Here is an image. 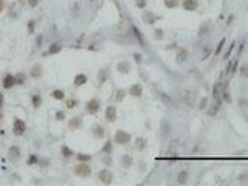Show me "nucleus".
I'll list each match as a JSON object with an SVG mask.
<instances>
[{"label": "nucleus", "mask_w": 248, "mask_h": 186, "mask_svg": "<svg viewBox=\"0 0 248 186\" xmlns=\"http://www.w3.org/2000/svg\"><path fill=\"white\" fill-rule=\"evenodd\" d=\"M112 141H107L106 144H104V147H103V152L104 154H107V155H112Z\"/></svg>", "instance_id": "nucleus-30"}, {"label": "nucleus", "mask_w": 248, "mask_h": 186, "mask_svg": "<svg viewBox=\"0 0 248 186\" xmlns=\"http://www.w3.org/2000/svg\"><path fill=\"white\" fill-rule=\"evenodd\" d=\"M107 74H109V68H101L99 70V73H98V81H99V84H104L106 81H107Z\"/></svg>", "instance_id": "nucleus-18"}, {"label": "nucleus", "mask_w": 248, "mask_h": 186, "mask_svg": "<svg viewBox=\"0 0 248 186\" xmlns=\"http://www.w3.org/2000/svg\"><path fill=\"white\" fill-rule=\"evenodd\" d=\"M154 36H155V39H163V36H164V33H163V30L161 28H157V30H155V33H154Z\"/></svg>", "instance_id": "nucleus-34"}, {"label": "nucleus", "mask_w": 248, "mask_h": 186, "mask_svg": "<svg viewBox=\"0 0 248 186\" xmlns=\"http://www.w3.org/2000/svg\"><path fill=\"white\" fill-rule=\"evenodd\" d=\"M121 164H123L124 167H130V166H132V157H130L129 154H126V155L121 158Z\"/></svg>", "instance_id": "nucleus-22"}, {"label": "nucleus", "mask_w": 248, "mask_h": 186, "mask_svg": "<svg viewBox=\"0 0 248 186\" xmlns=\"http://www.w3.org/2000/svg\"><path fill=\"white\" fill-rule=\"evenodd\" d=\"M146 3H148V0H135L136 8H140V9H144L146 8Z\"/></svg>", "instance_id": "nucleus-33"}, {"label": "nucleus", "mask_w": 248, "mask_h": 186, "mask_svg": "<svg viewBox=\"0 0 248 186\" xmlns=\"http://www.w3.org/2000/svg\"><path fill=\"white\" fill-rule=\"evenodd\" d=\"M178 0H164V6L166 8H169V9H172V8H177L178 6Z\"/></svg>", "instance_id": "nucleus-28"}, {"label": "nucleus", "mask_w": 248, "mask_h": 186, "mask_svg": "<svg viewBox=\"0 0 248 186\" xmlns=\"http://www.w3.org/2000/svg\"><path fill=\"white\" fill-rule=\"evenodd\" d=\"M25 130H26L25 121H22L20 118H16L14 123H13V132H14V135H23Z\"/></svg>", "instance_id": "nucleus-3"}, {"label": "nucleus", "mask_w": 248, "mask_h": 186, "mask_svg": "<svg viewBox=\"0 0 248 186\" xmlns=\"http://www.w3.org/2000/svg\"><path fill=\"white\" fill-rule=\"evenodd\" d=\"M129 93L133 96V98H140L143 95V87H141V84H133V86L130 87Z\"/></svg>", "instance_id": "nucleus-10"}, {"label": "nucleus", "mask_w": 248, "mask_h": 186, "mask_svg": "<svg viewBox=\"0 0 248 186\" xmlns=\"http://www.w3.org/2000/svg\"><path fill=\"white\" fill-rule=\"evenodd\" d=\"M81 126H82V119H81L79 116H73V118L70 119V123H68L70 130H78Z\"/></svg>", "instance_id": "nucleus-12"}, {"label": "nucleus", "mask_w": 248, "mask_h": 186, "mask_svg": "<svg viewBox=\"0 0 248 186\" xmlns=\"http://www.w3.org/2000/svg\"><path fill=\"white\" fill-rule=\"evenodd\" d=\"M91 130H93V135L96 138H103L106 135V129L103 126H99V124H95L93 127H91Z\"/></svg>", "instance_id": "nucleus-14"}, {"label": "nucleus", "mask_w": 248, "mask_h": 186, "mask_svg": "<svg viewBox=\"0 0 248 186\" xmlns=\"http://www.w3.org/2000/svg\"><path fill=\"white\" fill-rule=\"evenodd\" d=\"M76 158H78L79 161H90V158H91V157H90L88 154H78Z\"/></svg>", "instance_id": "nucleus-31"}, {"label": "nucleus", "mask_w": 248, "mask_h": 186, "mask_svg": "<svg viewBox=\"0 0 248 186\" xmlns=\"http://www.w3.org/2000/svg\"><path fill=\"white\" fill-rule=\"evenodd\" d=\"M28 5H30V8H36L39 5V0H28Z\"/></svg>", "instance_id": "nucleus-42"}, {"label": "nucleus", "mask_w": 248, "mask_h": 186, "mask_svg": "<svg viewBox=\"0 0 248 186\" xmlns=\"http://www.w3.org/2000/svg\"><path fill=\"white\" fill-rule=\"evenodd\" d=\"M42 39H43L42 34H39V36H37V39H36V44H37V46H40V45H42Z\"/></svg>", "instance_id": "nucleus-46"}, {"label": "nucleus", "mask_w": 248, "mask_h": 186, "mask_svg": "<svg viewBox=\"0 0 248 186\" xmlns=\"http://www.w3.org/2000/svg\"><path fill=\"white\" fill-rule=\"evenodd\" d=\"M116 68H118V71H119V73H129V71H130V64L127 62V61L119 62V64L116 65Z\"/></svg>", "instance_id": "nucleus-15"}, {"label": "nucleus", "mask_w": 248, "mask_h": 186, "mask_svg": "<svg viewBox=\"0 0 248 186\" xmlns=\"http://www.w3.org/2000/svg\"><path fill=\"white\" fill-rule=\"evenodd\" d=\"M31 102H33V107L39 109V107L42 106V96L39 95V93H36V95L31 96Z\"/></svg>", "instance_id": "nucleus-19"}, {"label": "nucleus", "mask_w": 248, "mask_h": 186, "mask_svg": "<svg viewBox=\"0 0 248 186\" xmlns=\"http://www.w3.org/2000/svg\"><path fill=\"white\" fill-rule=\"evenodd\" d=\"M133 59H135V62H138V64H140V62L143 61L141 54H138V53H135V54H133Z\"/></svg>", "instance_id": "nucleus-43"}, {"label": "nucleus", "mask_w": 248, "mask_h": 186, "mask_svg": "<svg viewBox=\"0 0 248 186\" xmlns=\"http://www.w3.org/2000/svg\"><path fill=\"white\" fill-rule=\"evenodd\" d=\"M98 178L101 183H104V184H110L113 182V174L110 172L109 169H101L98 172Z\"/></svg>", "instance_id": "nucleus-4"}, {"label": "nucleus", "mask_w": 248, "mask_h": 186, "mask_svg": "<svg viewBox=\"0 0 248 186\" xmlns=\"http://www.w3.org/2000/svg\"><path fill=\"white\" fill-rule=\"evenodd\" d=\"M64 118H65V113H64V112H56V119L58 121H62Z\"/></svg>", "instance_id": "nucleus-41"}, {"label": "nucleus", "mask_w": 248, "mask_h": 186, "mask_svg": "<svg viewBox=\"0 0 248 186\" xmlns=\"http://www.w3.org/2000/svg\"><path fill=\"white\" fill-rule=\"evenodd\" d=\"M2 84H3V88L10 90V88H13V86L17 84V79H16V76H13V74H6Z\"/></svg>", "instance_id": "nucleus-7"}, {"label": "nucleus", "mask_w": 248, "mask_h": 186, "mask_svg": "<svg viewBox=\"0 0 248 186\" xmlns=\"http://www.w3.org/2000/svg\"><path fill=\"white\" fill-rule=\"evenodd\" d=\"M99 107H101V102H99V99H96V98L90 99V101L87 102V112H88V113H91V115H96L98 112H99Z\"/></svg>", "instance_id": "nucleus-5"}, {"label": "nucleus", "mask_w": 248, "mask_h": 186, "mask_svg": "<svg viewBox=\"0 0 248 186\" xmlns=\"http://www.w3.org/2000/svg\"><path fill=\"white\" fill-rule=\"evenodd\" d=\"M208 28H209V23H203V25H202V26H200V30H199V36H203V34H206Z\"/></svg>", "instance_id": "nucleus-32"}, {"label": "nucleus", "mask_w": 248, "mask_h": 186, "mask_svg": "<svg viewBox=\"0 0 248 186\" xmlns=\"http://www.w3.org/2000/svg\"><path fill=\"white\" fill-rule=\"evenodd\" d=\"M8 155H10L11 160H17V158L20 157V149L17 146H11L10 149H8Z\"/></svg>", "instance_id": "nucleus-13"}, {"label": "nucleus", "mask_w": 248, "mask_h": 186, "mask_svg": "<svg viewBox=\"0 0 248 186\" xmlns=\"http://www.w3.org/2000/svg\"><path fill=\"white\" fill-rule=\"evenodd\" d=\"M135 147H136V151H143V149L146 147V140L144 138H136Z\"/></svg>", "instance_id": "nucleus-24"}, {"label": "nucleus", "mask_w": 248, "mask_h": 186, "mask_svg": "<svg viewBox=\"0 0 248 186\" xmlns=\"http://www.w3.org/2000/svg\"><path fill=\"white\" fill-rule=\"evenodd\" d=\"M76 106H78V101L76 99H68L67 101V107L68 109H73V107H76Z\"/></svg>", "instance_id": "nucleus-39"}, {"label": "nucleus", "mask_w": 248, "mask_h": 186, "mask_svg": "<svg viewBox=\"0 0 248 186\" xmlns=\"http://www.w3.org/2000/svg\"><path fill=\"white\" fill-rule=\"evenodd\" d=\"M2 106H3V95L0 93V109H2Z\"/></svg>", "instance_id": "nucleus-49"}, {"label": "nucleus", "mask_w": 248, "mask_h": 186, "mask_svg": "<svg viewBox=\"0 0 248 186\" xmlns=\"http://www.w3.org/2000/svg\"><path fill=\"white\" fill-rule=\"evenodd\" d=\"M206 101H208V99L203 98V99L200 101V106H199V107H200V109H205V107H206Z\"/></svg>", "instance_id": "nucleus-45"}, {"label": "nucleus", "mask_w": 248, "mask_h": 186, "mask_svg": "<svg viewBox=\"0 0 248 186\" xmlns=\"http://www.w3.org/2000/svg\"><path fill=\"white\" fill-rule=\"evenodd\" d=\"M158 96H160V99H161V101H163L166 106H171V104H172V99H171V98H169V96H168L164 92H160V93H158Z\"/></svg>", "instance_id": "nucleus-25"}, {"label": "nucleus", "mask_w": 248, "mask_h": 186, "mask_svg": "<svg viewBox=\"0 0 248 186\" xmlns=\"http://www.w3.org/2000/svg\"><path fill=\"white\" fill-rule=\"evenodd\" d=\"M61 152H62V155L65 157V158H70V157H73L75 154H73V151L70 147H67V146H62V149H61Z\"/></svg>", "instance_id": "nucleus-26"}, {"label": "nucleus", "mask_w": 248, "mask_h": 186, "mask_svg": "<svg viewBox=\"0 0 248 186\" xmlns=\"http://www.w3.org/2000/svg\"><path fill=\"white\" fill-rule=\"evenodd\" d=\"M118 95H116V101H123V98L126 96V90H123V88H119L118 92Z\"/></svg>", "instance_id": "nucleus-37"}, {"label": "nucleus", "mask_w": 248, "mask_h": 186, "mask_svg": "<svg viewBox=\"0 0 248 186\" xmlns=\"http://www.w3.org/2000/svg\"><path fill=\"white\" fill-rule=\"evenodd\" d=\"M188 178H189V175L186 171H181L178 175H177V183L178 184H186L188 183Z\"/></svg>", "instance_id": "nucleus-17"}, {"label": "nucleus", "mask_w": 248, "mask_h": 186, "mask_svg": "<svg viewBox=\"0 0 248 186\" xmlns=\"http://www.w3.org/2000/svg\"><path fill=\"white\" fill-rule=\"evenodd\" d=\"M185 101L189 107L194 106V92H186V96H185Z\"/></svg>", "instance_id": "nucleus-23"}, {"label": "nucleus", "mask_w": 248, "mask_h": 186, "mask_svg": "<svg viewBox=\"0 0 248 186\" xmlns=\"http://www.w3.org/2000/svg\"><path fill=\"white\" fill-rule=\"evenodd\" d=\"M133 34H135L136 39H138V44H140L141 46H144V39H143V36H141V33H140L138 28H135V26H133Z\"/></svg>", "instance_id": "nucleus-27"}, {"label": "nucleus", "mask_w": 248, "mask_h": 186, "mask_svg": "<svg viewBox=\"0 0 248 186\" xmlns=\"http://www.w3.org/2000/svg\"><path fill=\"white\" fill-rule=\"evenodd\" d=\"M130 140H132V136H130V134H127L126 130H116V134H115V138H113V141L116 143V144H121V146H126L127 143H130Z\"/></svg>", "instance_id": "nucleus-1"}, {"label": "nucleus", "mask_w": 248, "mask_h": 186, "mask_svg": "<svg viewBox=\"0 0 248 186\" xmlns=\"http://www.w3.org/2000/svg\"><path fill=\"white\" fill-rule=\"evenodd\" d=\"M51 96H53L54 99H59V101H62L64 98H65V93H64V90H59V88H56V90H53V92H51Z\"/></svg>", "instance_id": "nucleus-21"}, {"label": "nucleus", "mask_w": 248, "mask_h": 186, "mask_svg": "<svg viewBox=\"0 0 248 186\" xmlns=\"http://www.w3.org/2000/svg\"><path fill=\"white\" fill-rule=\"evenodd\" d=\"M28 30H30V33L34 31V20H31V22L28 23Z\"/></svg>", "instance_id": "nucleus-47"}, {"label": "nucleus", "mask_w": 248, "mask_h": 186, "mask_svg": "<svg viewBox=\"0 0 248 186\" xmlns=\"http://www.w3.org/2000/svg\"><path fill=\"white\" fill-rule=\"evenodd\" d=\"M87 74H84V73H79V74H76L75 76V81H73V84H75V87H81V86H84V84L87 82Z\"/></svg>", "instance_id": "nucleus-11"}, {"label": "nucleus", "mask_w": 248, "mask_h": 186, "mask_svg": "<svg viewBox=\"0 0 248 186\" xmlns=\"http://www.w3.org/2000/svg\"><path fill=\"white\" fill-rule=\"evenodd\" d=\"M181 6L186 9V11H196L197 6H199V2L197 0H183Z\"/></svg>", "instance_id": "nucleus-8"}, {"label": "nucleus", "mask_w": 248, "mask_h": 186, "mask_svg": "<svg viewBox=\"0 0 248 186\" xmlns=\"http://www.w3.org/2000/svg\"><path fill=\"white\" fill-rule=\"evenodd\" d=\"M3 9H5V2H3V0H0V13H2Z\"/></svg>", "instance_id": "nucleus-48"}, {"label": "nucleus", "mask_w": 248, "mask_h": 186, "mask_svg": "<svg viewBox=\"0 0 248 186\" xmlns=\"http://www.w3.org/2000/svg\"><path fill=\"white\" fill-rule=\"evenodd\" d=\"M36 161H37V155H31V157H30V160H28V163L33 164V163H36Z\"/></svg>", "instance_id": "nucleus-44"}, {"label": "nucleus", "mask_w": 248, "mask_h": 186, "mask_svg": "<svg viewBox=\"0 0 248 186\" xmlns=\"http://www.w3.org/2000/svg\"><path fill=\"white\" fill-rule=\"evenodd\" d=\"M223 44H225V39H222L219 42V45H217V50H216V54H219L220 51H222V48H223Z\"/></svg>", "instance_id": "nucleus-40"}, {"label": "nucleus", "mask_w": 248, "mask_h": 186, "mask_svg": "<svg viewBox=\"0 0 248 186\" xmlns=\"http://www.w3.org/2000/svg\"><path fill=\"white\" fill-rule=\"evenodd\" d=\"M16 79H17V84H23L26 81V76L23 73H19V74H16Z\"/></svg>", "instance_id": "nucleus-35"}, {"label": "nucleus", "mask_w": 248, "mask_h": 186, "mask_svg": "<svg viewBox=\"0 0 248 186\" xmlns=\"http://www.w3.org/2000/svg\"><path fill=\"white\" fill-rule=\"evenodd\" d=\"M31 76L33 78H40L42 76V67H40L39 64H36L34 67L31 68Z\"/></svg>", "instance_id": "nucleus-20"}, {"label": "nucleus", "mask_w": 248, "mask_h": 186, "mask_svg": "<svg viewBox=\"0 0 248 186\" xmlns=\"http://www.w3.org/2000/svg\"><path fill=\"white\" fill-rule=\"evenodd\" d=\"M186 58H188V51H186V50H180V53H178V56H177V62L181 64Z\"/></svg>", "instance_id": "nucleus-29"}, {"label": "nucleus", "mask_w": 248, "mask_h": 186, "mask_svg": "<svg viewBox=\"0 0 248 186\" xmlns=\"http://www.w3.org/2000/svg\"><path fill=\"white\" fill-rule=\"evenodd\" d=\"M90 174H91V167L87 164V161H81L78 166H75V175L85 178V177H88Z\"/></svg>", "instance_id": "nucleus-2"}, {"label": "nucleus", "mask_w": 248, "mask_h": 186, "mask_svg": "<svg viewBox=\"0 0 248 186\" xmlns=\"http://www.w3.org/2000/svg\"><path fill=\"white\" fill-rule=\"evenodd\" d=\"M61 50H62V45L59 42H54L48 46V54H58Z\"/></svg>", "instance_id": "nucleus-16"}, {"label": "nucleus", "mask_w": 248, "mask_h": 186, "mask_svg": "<svg viewBox=\"0 0 248 186\" xmlns=\"http://www.w3.org/2000/svg\"><path fill=\"white\" fill-rule=\"evenodd\" d=\"M161 126H163V134L168 135L169 134V123L168 121H161Z\"/></svg>", "instance_id": "nucleus-38"}, {"label": "nucleus", "mask_w": 248, "mask_h": 186, "mask_svg": "<svg viewBox=\"0 0 248 186\" xmlns=\"http://www.w3.org/2000/svg\"><path fill=\"white\" fill-rule=\"evenodd\" d=\"M116 119V107L115 106H109L106 109V121L107 123H113Z\"/></svg>", "instance_id": "nucleus-6"}, {"label": "nucleus", "mask_w": 248, "mask_h": 186, "mask_svg": "<svg viewBox=\"0 0 248 186\" xmlns=\"http://www.w3.org/2000/svg\"><path fill=\"white\" fill-rule=\"evenodd\" d=\"M213 96L220 102V93H219V84H216V86H214V90H213Z\"/></svg>", "instance_id": "nucleus-36"}, {"label": "nucleus", "mask_w": 248, "mask_h": 186, "mask_svg": "<svg viewBox=\"0 0 248 186\" xmlns=\"http://www.w3.org/2000/svg\"><path fill=\"white\" fill-rule=\"evenodd\" d=\"M158 19H160V17H157V16H155L154 13H151V11L143 14V22H144V23H148V25H154L155 22L158 20Z\"/></svg>", "instance_id": "nucleus-9"}]
</instances>
